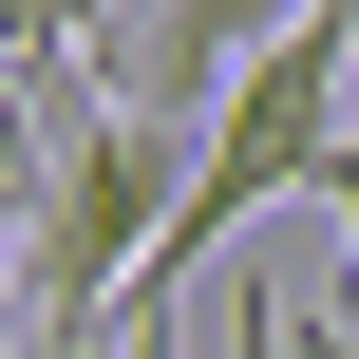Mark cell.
I'll use <instances>...</instances> for the list:
<instances>
[{
    "label": "cell",
    "instance_id": "obj_4",
    "mask_svg": "<svg viewBox=\"0 0 359 359\" xmlns=\"http://www.w3.org/2000/svg\"><path fill=\"white\" fill-rule=\"evenodd\" d=\"M38 341V322H19V170H0V359Z\"/></svg>",
    "mask_w": 359,
    "mask_h": 359
},
{
    "label": "cell",
    "instance_id": "obj_1",
    "mask_svg": "<svg viewBox=\"0 0 359 359\" xmlns=\"http://www.w3.org/2000/svg\"><path fill=\"white\" fill-rule=\"evenodd\" d=\"M38 114L57 133H0V170H19V322H38V359H95V341H133V284L170 246L189 133L170 114H114L76 76H38Z\"/></svg>",
    "mask_w": 359,
    "mask_h": 359
},
{
    "label": "cell",
    "instance_id": "obj_3",
    "mask_svg": "<svg viewBox=\"0 0 359 359\" xmlns=\"http://www.w3.org/2000/svg\"><path fill=\"white\" fill-rule=\"evenodd\" d=\"M284 19H303V0H95V95H114V114L208 133V95H227Z\"/></svg>",
    "mask_w": 359,
    "mask_h": 359
},
{
    "label": "cell",
    "instance_id": "obj_2",
    "mask_svg": "<svg viewBox=\"0 0 359 359\" xmlns=\"http://www.w3.org/2000/svg\"><path fill=\"white\" fill-rule=\"evenodd\" d=\"M359 170V0H303L227 95H208V133H189V189H170V246H151V284L133 303H189V265L246 227V208H284V189H341Z\"/></svg>",
    "mask_w": 359,
    "mask_h": 359
}]
</instances>
